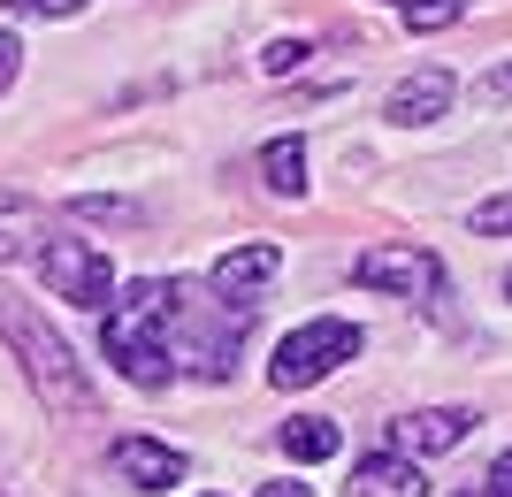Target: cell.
Here are the masks:
<instances>
[{"label":"cell","instance_id":"1","mask_svg":"<svg viewBox=\"0 0 512 497\" xmlns=\"http://www.w3.org/2000/svg\"><path fill=\"white\" fill-rule=\"evenodd\" d=\"M169 314H176V283H130L123 299L107 306V329H100V352L130 375V383H146V390H161L176 375Z\"/></svg>","mask_w":512,"mask_h":497},{"label":"cell","instance_id":"2","mask_svg":"<svg viewBox=\"0 0 512 497\" xmlns=\"http://www.w3.org/2000/svg\"><path fill=\"white\" fill-rule=\"evenodd\" d=\"M0 337L23 352V375H31V390L46 398V413H62V421H77V413H92V383L85 368H77V352L46 329L39 306H23L16 291H0Z\"/></svg>","mask_w":512,"mask_h":497},{"label":"cell","instance_id":"3","mask_svg":"<svg viewBox=\"0 0 512 497\" xmlns=\"http://www.w3.org/2000/svg\"><path fill=\"white\" fill-rule=\"evenodd\" d=\"M360 345H367V337L352 322H329V314H321V322L291 329V337L276 345L268 383H276V390H306V383H321V375H337L344 360H360Z\"/></svg>","mask_w":512,"mask_h":497},{"label":"cell","instance_id":"4","mask_svg":"<svg viewBox=\"0 0 512 497\" xmlns=\"http://www.w3.org/2000/svg\"><path fill=\"white\" fill-rule=\"evenodd\" d=\"M39 276H46V291L69 299V306H92V314L115 306V268H107V253L85 245V238H46L39 245Z\"/></svg>","mask_w":512,"mask_h":497},{"label":"cell","instance_id":"5","mask_svg":"<svg viewBox=\"0 0 512 497\" xmlns=\"http://www.w3.org/2000/svg\"><path fill=\"white\" fill-rule=\"evenodd\" d=\"M352 283L390 291V299H428V291L444 283V268H436V253H421V245H367V253L352 260Z\"/></svg>","mask_w":512,"mask_h":497},{"label":"cell","instance_id":"6","mask_svg":"<svg viewBox=\"0 0 512 497\" xmlns=\"http://www.w3.org/2000/svg\"><path fill=\"white\" fill-rule=\"evenodd\" d=\"M276 268H283L276 245H237V253H222V260L207 268V291H214V299H230L237 314H253L260 291L276 283Z\"/></svg>","mask_w":512,"mask_h":497},{"label":"cell","instance_id":"7","mask_svg":"<svg viewBox=\"0 0 512 497\" xmlns=\"http://www.w3.org/2000/svg\"><path fill=\"white\" fill-rule=\"evenodd\" d=\"M107 467H115L123 490H146V497H161V490L184 482V452H176V444H153V436H115Z\"/></svg>","mask_w":512,"mask_h":497},{"label":"cell","instance_id":"8","mask_svg":"<svg viewBox=\"0 0 512 497\" xmlns=\"http://www.w3.org/2000/svg\"><path fill=\"white\" fill-rule=\"evenodd\" d=\"M390 436H398V452L436 459V452H459V444L474 436V413H467V406H428V413H406Z\"/></svg>","mask_w":512,"mask_h":497},{"label":"cell","instance_id":"9","mask_svg":"<svg viewBox=\"0 0 512 497\" xmlns=\"http://www.w3.org/2000/svg\"><path fill=\"white\" fill-rule=\"evenodd\" d=\"M352 497H428L421 459L413 452H367L360 467H352Z\"/></svg>","mask_w":512,"mask_h":497},{"label":"cell","instance_id":"10","mask_svg":"<svg viewBox=\"0 0 512 497\" xmlns=\"http://www.w3.org/2000/svg\"><path fill=\"white\" fill-rule=\"evenodd\" d=\"M444 108H451V77H444V69H413L406 85L390 92L383 115H390V123H406V130H421V123H436Z\"/></svg>","mask_w":512,"mask_h":497},{"label":"cell","instance_id":"11","mask_svg":"<svg viewBox=\"0 0 512 497\" xmlns=\"http://www.w3.org/2000/svg\"><path fill=\"white\" fill-rule=\"evenodd\" d=\"M260 176L276 199H299L306 192V138H268L260 146Z\"/></svg>","mask_w":512,"mask_h":497},{"label":"cell","instance_id":"12","mask_svg":"<svg viewBox=\"0 0 512 497\" xmlns=\"http://www.w3.org/2000/svg\"><path fill=\"white\" fill-rule=\"evenodd\" d=\"M283 452L299 459V467H314V459H337V421H321V413H299V421H283V436H276Z\"/></svg>","mask_w":512,"mask_h":497},{"label":"cell","instance_id":"13","mask_svg":"<svg viewBox=\"0 0 512 497\" xmlns=\"http://www.w3.org/2000/svg\"><path fill=\"white\" fill-rule=\"evenodd\" d=\"M39 245H46V238H39V215L0 192V268H8V260H31Z\"/></svg>","mask_w":512,"mask_h":497},{"label":"cell","instance_id":"14","mask_svg":"<svg viewBox=\"0 0 512 497\" xmlns=\"http://www.w3.org/2000/svg\"><path fill=\"white\" fill-rule=\"evenodd\" d=\"M459 8H467V0H413L406 23L413 31H444V23H459Z\"/></svg>","mask_w":512,"mask_h":497},{"label":"cell","instance_id":"15","mask_svg":"<svg viewBox=\"0 0 512 497\" xmlns=\"http://www.w3.org/2000/svg\"><path fill=\"white\" fill-rule=\"evenodd\" d=\"M474 230H482V238H512V192L482 199V207H474Z\"/></svg>","mask_w":512,"mask_h":497},{"label":"cell","instance_id":"16","mask_svg":"<svg viewBox=\"0 0 512 497\" xmlns=\"http://www.w3.org/2000/svg\"><path fill=\"white\" fill-rule=\"evenodd\" d=\"M299 62H306V39H276L268 54H260V69H268V77H291Z\"/></svg>","mask_w":512,"mask_h":497},{"label":"cell","instance_id":"17","mask_svg":"<svg viewBox=\"0 0 512 497\" xmlns=\"http://www.w3.org/2000/svg\"><path fill=\"white\" fill-rule=\"evenodd\" d=\"M16 69H23V39H16V31H0V92L16 85Z\"/></svg>","mask_w":512,"mask_h":497},{"label":"cell","instance_id":"18","mask_svg":"<svg viewBox=\"0 0 512 497\" xmlns=\"http://www.w3.org/2000/svg\"><path fill=\"white\" fill-rule=\"evenodd\" d=\"M0 8H39V16H77L85 0H0Z\"/></svg>","mask_w":512,"mask_h":497},{"label":"cell","instance_id":"19","mask_svg":"<svg viewBox=\"0 0 512 497\" xmlns=\"http://www.w3.org/2000/svg\"><path fill=\"white\" fill-rule=\"evenodd\" d=\"M490 497H512V452H505V459L490 467Z\"/></svg>","mask_w":512,"mask_h":497},{"label":"cell","instance_id":"20","mask_svg":"<svg viewBox=\"0 0 512 497\" xmlns=\"http://www.w3.org/2000/svg\"><path fill=\"white\" fill-rule=\"evenodd\" d=\"M260 497H314L306 482H260Z\"/></svg>","mask_w":512,"mask_h":497},{"label":"cell","instance_id":"21","mask_svg":"<svg viewBox=\"0 0 512 497\" xmlns=\"http://www.w3.org/2000/svg\"><path fill=\"white\" fill-rule=\"evenodd\" d=\"M467 497H490V490H467Z\"/></svg>","mask_w":512,"mask_h":497},{"label":"cell","instance_id":"22","mask_svg":"<svg viewBox=\"0 0 512 497\" xmlns=\"http://www.w3.org/2000/svg\"><path fill=\"white\" fill-rule=\"evenodd\" d=\"M505 291H512V276H505Z\"/></svg>","mask_w":512,"mask_h":497}]
</instances>
